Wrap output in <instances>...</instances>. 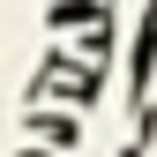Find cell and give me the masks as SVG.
Here are the masks:
<instances>
[{
  "label": "cell",
  "mask_w": 157,
  "mask_h": 157,
  "mask_svg": "<svg viewBox=\"0 0 157 157\" xmlns=\"http://www.w3.org/2000/svg\"><path fill=\"white\" fill-rule=\"evenodd\" d=\"M23 157H45V150H23Z\"/></svg>",
  "instance_id": "5b68a950"
},
{
  "label": "cell",
  "mask_w": 157,
  "mask_h": 157,
  "mask_svg": "<svg viewBox=\"0 0 157 157\" xmlns=\"http://www.w3.org/2000/svg\"><path fill=\"white\" fill-rule=\"evenodd\" d=\"M52 30H105V0H52Z\"/></svg>",
  "instance_id": "3957f363"
},
{
  "label": "cell",
  "mask_w": 157,
  "mask_h": 157,
  "mask_svg": "<svg viewBox=\"0 0 157 157\" xmlns=\"http://www.w3.org/2000/svg\"><path fill=\"white\" fill-rule=\"evenodd\" d=\"M97 90H105V75H97L90 60H75V52H45V67L30 75V97H60V105H75V112H82Z\"/></svg>",
  "instance_id": "6da1fadb"
},
{
  "label": "cell",
  "mask_w": 157,
  "mask_h": 157,
  "mask_svg": "<svg viewBox=\"0 0 157 157\" xmlns=\"http://www.w3.org/2000/svg\"><path fill=\"white\" fill-rule=\"evenodd\" d=\"M23 127L37 135V142H52V150H75V142H82V120H75V105H60V112H52V105H37Z\"/></svg>",
  "instance_id": "7a4b0ae2"
},
{
  "label": "cell",
  "mask_w": 157,
  "mask_h": 157,
  "mask_svg": "<svg viewBox=\"0 0 157 157\" xmlns=\"http://www.w3.org/2000/svg\"><path fill=\"white\" fill-rule=\"evenodd\" d=\"M142 150H150V142H142V135H135V142H127V150H120V157H142Z\"/></svg>",
  "instance_id": "277c9868"
}]
</instances>
